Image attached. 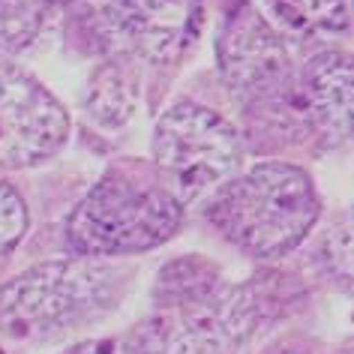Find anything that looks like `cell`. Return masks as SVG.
Masks as SVG:
<instances>
[{
    "label": "cell",
    "instance_id": "ac0fdd59",
    "mask_svg": "<svg viewBox=\"0 0 354 354\" xmlns=\"http://www.w3.org/2000/svg\"><path fill=\"white\" fill-rule=\"evenodd\" d=\"M286 354H300V351H286Z\"/></svg>",
    "mask_w": 354,
    "mask_h": 354
},
{
    "label": "cell",
    "instance_id": "8fae6325",
    "mask_svg": "<svg viewBox=\"0 0 354 354\" xmlns=\"http://www.w3.org/2000/svg\"><path fill=\"white\" fill-rule=\"evenodd\" d=\"M219 286V273L214 264H207L198 255H189V259H177L168 268L159 270L156 279V306H177L187 304L192 297L207 295L210 288Z\"/></svg>",
    "mask_w": 354,
    "mask_h": 354
},
{
    "label": "cell",
    "instance_id": "8992f818",
    "mask_svg": "<svg viewBox=\"0 0 354 354\" xmlns=\"http://www.w3.org/2000/svg\"><path fill=\"white\" fill-rule=\"evenodd\" d=\"M241 159V132L207 105L174 102L156 120L153 171L183 207L232 180Z\"/></svg>",
    "mask_w": 354,
    "mask_h": 354
},
{
    "label": "cell",
    "instance_id": "52a82bcc",
    "mask_svg": "<svg viewBox=\"0 0 354 354\" xmlns=\"http://www.w3.org/2000/svg\"><path fill=\"white\" fill-rule=\"evenodd\" d=\"M69 138V114L24 69L0 60V168L48 162Z\"/></svg>",
    "mask_w": 354,
    "mask_h": 354
},
{
    "label": "cell",
    "instance_id": "6da1fadb",
    "mask_svg": "<svg viewBox=\"0 0 354 354\" xmlns=\"http://www.w3.org/2000/svg\"><path fill=\"white\" fill-rule=\"evenodd\" d=\"M322 214L315 183L291 162H261L216 189L207 219L228 243L259 261L288 255Z\"/></svg>",
    "mask_w": 354,
    "mask_h": 354
},
{
    "label": "cell",
    "instance_id": "3957f363",
    "mask_svg": "<svg viewBox=\"0 0 354 354\" xmlns=\"http://www.w3.org/2000/svg\"><path fill=\"white\" fill-rule=\"evenodd\" d=\"M216 57L228 93L241 102L246 118H259V127L279 136L306 138L295 60L286 39L259 12L243 6L228 15L216 39Z\"/></svg>",
    "mask_w": 354,
    "mask_h": 354
},
{
    "label": "cell",
    "instance_id": "4fadbf2b",
    "mask_svg": "<svg viewBox=\"0 0 354 354\" xmlns=\"http://www.w3.org/2000/svg\"><path fill=\"white\" fill-rule=\"evenodd\" d=\"M46 3L39 0H0V57L28 51L46 28Z\"/></svg>",
    "mask_w": 354,
    "mask_h": 354
},
{
    "label": "cell",
    "instance_id": "9c48e42d",
    "mask_svg": "<svg viewBox=\"0 0 354 354\" xmlns=\"http://www.w3.org/2000/svg\"><path fill=\"white\" fill-rule=\"evenodd\" d=\"M129 46L150 64H174L201 30V0H114Z\"/></svg>",
    "mask_w": 354,
    "mask_h": 354
},
{
    "label": "cell",
    "instance_id": "7a4b0ae2",
    "mask_svg": "<svg viewBox=\"0 0 354 354\" xmlns=\"http://www.w3.org/2000/svg\"><path fill=\"white\" fill-rule=\"evenodd\" d=\"M183 205L159 183L156 171L118 165L91 187L66 219V243L82 259L132 255L171 241Z\"/></svg>",
    "mask_w": 354,
    "mask_h": 354
},
{
    "label": "cell",
    "instance_id": "e0dca14e",
    "mask_svg": "<svg viewBox=\"0 0 354 354\" xmlns=\"http://www.w3.org/2000/svg\"><path fill=\"white\" fill-rule=\"evenodd\" d=\"M39 3H46V6H64V3H73V0H39Z\"/></svg>",
    "mask_w": 354,
    "mask_h": 354
},
{
    "label": "cell",
    "instance_id": "d6986e66",
    "mask_svg": "<svg viewBox=\"0 0 354 354\" xmlns=\"http://www.w3.org/2000/svg\"><path fill=\"white\" fill-rule=\"evenodd\" d=\"M0 354H6V351H3V348H0Z\"/></svg>",
    "mask_w": 354,
    "mask_h": 354
},
{
    "label": "cell",
    "instance_id": "30bf717a",
    "mask_svg": "<svg viewBox=\"0 0 354 354\" xmlns=\"http://www.w3.org/2000/svg\"><path fill=\"white\" fill-rule=\"evenodd\" d=\"M138 102V84L132 78L129 66L120 60H109L93 73L91 84H87V114L105 129H118L123 127Z\"/></svg>",
    "mask_w": 354,
    "mask_h": 354
},
{
    "label": "cell",
    "instance_id": "9a60e30c",
    "mask_svg": "<svg viewBox=\"0 0 354 354\" xmlns=\"http://www.w3.org/2000/svg\"><path fill=\"white\" fill-rule=\"evenodd\" d=\"M28 232V205L19 189L0 180V259H6Z\"/></svg>",
    "mask_w": 354,
    "mask_h": 354
},
{
    "label": "cell",
    "instance_id": "5b68a950",
    "mask_svg": "<svg viewBox=\"0 0 354 354\" xmlns=\"http://www.w3.org/2000/svg\"><path fill=\"white\" fill-rule=\"evenodd\" d=\"M114 273L93 259L42 261L0 286V333L42 339L109 306Z\"/></svg>",
    "mask_w": 354,
    "mask_h": 354
},
{
    "label": "cell",
    "instance_id": "ba28073f",
    "mask_svg": "<svg viewBox=\"0 0 354 354\" xmlns=\"http://www.w3.org/2000/svg\"><path fill=\"white\" fill-rule=\"evenodd\" d=\"M351 57L318 51L297 69V96L306 136L322 147H342L351 136Z\"/></svg>",
    "mask_w": 354,
    "mask_h": 354
},
{
    "label": "cell",
    "instance_id": "2e32d148",
    "mask_svg": "<svg viewBox=\"0 0 354 354\" xmlns=\"http://www.w3.org/2000/svg\"><path fill=\"white\" fill-rule=\"evenodd\" d=\"M64 354H127V348H123V339H84L69 345Z\"/></svg>",
    "mask_w": 354,
    "mask_h": 354
},
{
    "label": "cell",
    "instance_id": "5bb4252c",
    "mask_svg": "<svg viewBox=\"0 0 354 354\" xmlns=\"http://www.w3.org/2000/svg\"><path fill=\"white\" fill-rule=\"evenodd\" d=\"M318 255H322L324 270L330 273V279H336L342 288H348L351 286V232H348V219L345 216H339L324 232Z\"/></svg>",
    "mask_w": 354,
    "mask_h": 354
},
{
    "label": "cell",
    "instance_id": "277c9868",
    "mask_svg": "<svg viewBox=\"0 0 354 354\" xmlns=\"http://www.w3.org/2000/svg\"><path fill=\"white\" fill-rule=\"evenodd\" d=\"M273 315L261 282L210 288L187 304L162 306L123 336L127 354H232Z\"/></svg>",
    "mask_w": 354,
    "mask_h": 354
},
{
    "label": "cell",
    "instance_id": "7c38bea8",
    "mask_svg": "<svg viewBox=\"0 0 354 354\" xmlns=\"http://www.w3.org/2000/svg\"><path fill=\"white\" fill-rule=\"evenodd\" d=\"M277 15L297 37H327L348 28L345 0H277Z\"/></svg>",
    "mask_w": 354,
    "mask_h": 354
}]
</instances>
